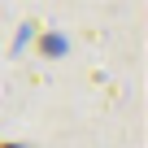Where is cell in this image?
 <instances>
[{
    "label": "cell",
    "mask_w": 148,
    "mask_h": 148,
    "mask_svg": "<svg viewBox=\"0 0 148 148\" xmlns=\"http://www.w3.org/2000/svg\"><path fill=\"white\" fill-rule=\"evenodd\" d=\"M0 148H18V144H0Z\"/></svg>",
    "instance_id": "6da1fadb"
}]
</instances>
